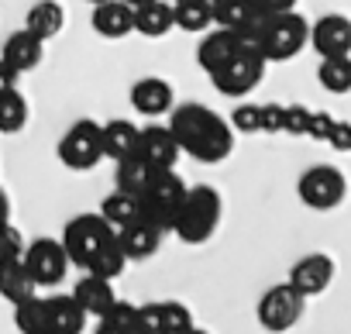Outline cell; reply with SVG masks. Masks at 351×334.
<instances>
[{
  "instance_id": "41",
  "label": "cell",
  "mask_w": 351,
  "mask_h": 334,
  "mask_svg": "<svg viewBox=\"0 0 351 334\" xmlns=\"http://www.w3.org/2000/svg\"><path fill=\"white\" fill-rule=\"evenodd\" d=\"M128 8H141V4H152V0H124Z\"/></svg>"
},
{
  "instance_id": "16",
  "label": "cell",
  "mask_w": 351,
  "mask_h": 334,
  "mask_svg": "<svg viewBox=\"0 0 351 334\" xmlns=\"http://www.w3.org/2000/svg\"><path fill=\"white\" fill-rule=\"evenodd\" d=\"M162 235H165V231H158L155 224H148V221L138 217V221L117 228V245H121V252L128 255V262H145V259H152V255L158 252Z\"/></svg>"
},
{
  "instance_id": "30",
  "label": "cell",
  "mask_w": 351,
  "mask_h": 334,
  "mask_svg": "<svg viewBox=\"0 0 351 334\" xmlns=\"http://www.w3.org/2000/svg\"><path fill=\"white\" fill-rule=\"evenodd\" d=\"M14 327L21 334H49V303L45 296H28L14 303Z\"/></svg>"
},
{
  "instance_id": "38",
  "label": "cell",
  "mask_w": 351,
  "mask_h": 334,
  "mask_svg": "<svg viewBox=\"0 0 351 334\" xmlns=\"http://www.w3.org/2000/svg\"><path fill=\"white\" fill-rule=\"evenodd\" d=\"M327 141H330L337 152H351V124H344V121H334V124H330V134H327Z\"/></svg>"
},
{
  "instance_id": "14",
  "label": "cell",
  "mask_w": 351,
  "mask_h": 334,
  "mask_svg": "<svg viewBox=\"0 0 351 334\" xmlns=\"http://www.w3.org/2000/svg\"><path fill=\"white\" fill-rule=\"evenodd\" d=\"M141 324L145 331H162V334H186L193 327V313L180 300H158L141 307Z\"/></svg>"
},
{
  "instance_id": "22",
  "label": "cell",
  "mask_w": 351,
  "mask_h": 334,
  "mask_svg": "<svg viewBox=\"0 0 351 334\" xmlns=\"http://www.w3.org/2000/svg\"><path fill=\"white\" fill-rule=\"evenodd\" d=\"M176 28V11L169 0H152V4L134 8V32L145 38H165Z\"/></svg>"
},
{
  "instance_id": "26",
  "label": "cell",
  "mask_w": 351,
  "mask_h": 334,
  "mask_svg": "<svg viewBox=\"0 0 351 334\" xmlns=\"http://www.w3.org/2000/svg\"><path fill=\"white\" fill-rule=\"evenodd\" d=\"M158 169H152V165L134 152V155H128V158H121L117 162V169H114V187L117 190H124V193H134V197H141V190L152 183V176H155Z\"/></svg>"
},
{
  "instance_id": "46",
  "label": "cell",
  "mask_w": 351,
  "mask_h": 334,
  "mask_svg": "<svg viewBox=\"0 0 351 334\" xmlns=\"http://www.w3.org/2000/svg\"><path fill=\"white\" fill-rule=\"evenodd\" d=\"M210 4H221V0H210Z\"/></svg>"
},
{
  "instance_id": "4",
  "label": "cell",
  "mask_w": 351,
  "mask_h": 334,
  "mask_svg": "<svg viewBox=\"0 0 351 334\" xmlns=\"http://www.w3.org/2000/svg\"><path fill=\"white\" fill-rule=\"evenodd\" d=\"M114 238H117V231L104 221L100 211H97V214H76V217L66 224V231H62L66 255H69V262L80 265V269H86Z\"/></svg>"
},
{
  "instance_id": "33",
  "label": "cell",
  "mask_w": 351,
  "mask_h": 334,
  "mask_svg": "<svg viewBox=\"0 0 351 334\" xmlns=\"http://www.w3.org/2000/svg\"><path fill=\"white\" fill-rule=\"evenodd\" d=\"M28 124V100L21 90L0 93V134H18Z\"/></svg>"
},
{
  "instance_id": "42",
  "label": "cell",
  "mask_w": 351,
  "mask_h": 334,
  "mask_svg": "<svg viewBox=\"0 0 351 334\" xmlns=\"http://www.w3.org/2000/svg\"><path fill=\"white\" fill-rule=\"evenodd\" d=\"M186 334H207V331H204V327H197V324H193V327H190V331H186Z\"/></svg>"
},
{
  "instance_id": "20",
  "label": "cell",
  "mask_w": 351,
  "mask_h": 334,
  "mask_svg": "<svg viewBox=\"0 0 351 334\" xmlns=\"http://www.w3.org/2000/svg\"><path fill=\"white\" fill-rule=\"evenodd\" d=\"M73 296H76V303L86 310V317H97V320H100L104 313H110L114 303H117L114 279H100V276H90V272L76 283Z\"/></svg>"
},
{
  "instance_id": "25",
  "label": "cell",
  "mask_w": 351,
  "mask_h": 334,
  "mask_svg": "<svg viewBox=\"0 0 351 334\" xmlns=\"http://www.w3.org/2000/svg\"><path fill=\"white\" fill-rule=\"evenodd\" d=\"M35 293H38V283L32 279L25 259H21V262L0 265V296H4L11 307L21 303V300H28V296H35Z\"/></svg>"
},
{
  "instance_id": "29",
  "label": "cell",
  "mask_w": 351,
  "mask_h": 334,
  "mask_svg": "<svg viewBox=\"0 0 351 334\" xmlns=\"http://www.w3.org/2000/svg\"><path fill=\"white\" fill-rule=\"evenodd\" d=\"M255 21H262V14L255 11L252 0H221V4H214V25L224 32H241Z\"/></svg>"
},
{
  "instance_id": "32",
  "label": "cell",
  "mask_w": 351,
  "mask_h": 334,
  "mask_svg": "<svg viewBox=\"0 0 351 334\" xmlns=\"http://www.w3.org/2000/svg\"><path fill=\"white\" fill-rule=\"evenodd\" d=\"M317 80L327 93H351V56H334V59H320Z\"/></svg>"
},
{
  "instance_id": "3",
  "label": "cell",
  "mask_w": 351,
  "mask_h": 334,
  "mask_svg": "<svg viewBox=\"0 0 351 334\" xmlns=\"http://www.w3.org/2000/svg\"><path fill=\"white\" fill-rule=\"evenodd\" d=\"M186 183L176 176L172 169H162L152 176V183L141 190V221L155 224L158 231H172V221L180 214L183 200H186Z\"/></svg>"
},
{
  "instance_id": "44",
  "label": "cell",
  "mask_w": 351,
  "mask_h": 334,
  "mask_svg": "<svg viewBox=\"0 0 351 334\" xmlns=\"http://www.w3.org/2000/svg\"><path fill=\"white\" fill-rule=\"evenodd\" d=\"M141 334H162V331H141Z\"/></svg>"
},
{
  "instance_id": "10",
  "label": "cell",
  "mask_w": 351,
  "mask_h": 334,
  "mask_svg": "<svg viewBox=\"0 0 351 334\" xmlns=\"http://www.w3.org/2000/svg\"><path fill=\"white\" fill-rule=\"evenodd\" d=\"M262 76H265V59L258 56V52H238L231 62H224L210 80H214V86L224 93V97H248L258 83H262Z\"/></svg>"
},
{
  "instance_id": "1",
  "label": "cell",
  "mask_w": 351,
  "mask_h": 334,
  "mask_svg": "<svg viewBox=\"0 0 351 334\" xmlns=\"http://www.w3.org/2000/svg\"><path fill=\"white\" fill-rule=\"evenodd\" d=\"M169 128L180 141V148L197 162H224L234 148V128L221 114H214L207 104H180L172 107Z\"/></svg>"
},
{
  "instance_id": "23",
  "label": "cell",
  "mask_w": 351,
  "mask_h": 334,
  "mask_svg": "<svg viewBox=\"0 0 351 334\" xmlns=\"http://www.w3.org/2000/svg\"><path fill=\"white\" fill-rule=\"evenodd\" d=\"M25 28L32 35H38L42 42H52L62 28H66V11L59 0H38V4L28 8V18H25Z\"/></svg>"
},
{
  "instance_id": "43",
  "label": "cell",
  "mask_w": 351,
  "mask_h": 334,
  "mask_svg": "<svg viewBox=\"0 0 351 334\" xmlns=\"http://www.w3.org/2000/svg\"><path fill=\"white\" fill-rule=\"evenodd\" d=\"M86 4H93V8H97V4H107V0H86Z\"/></svg>"
},
{
  "instance_id": "36",
  "label": "cell",
  "mask_w": 351,
  "mask_h": 334,
  "mask_svg": "<svg viewBox=\"0 0 351 334\" xmlns=\"http://www.w3.org/2000/svg\"><path fill=\"white\" fill-rule=\"evenodd\" d=\"M231 128L241 134H258L262 131V107L258 104H238L231 110Z\"/></svg>"
},
{
  "instance_id": "37",
  "label": "cell",
  "mask_w": 351,
  "mask_h": 334,
  "mask_svg": "<svg viewBox=\"0 0 351 334\" xmlns=\"http://www.w3.org/2000/svg\"><path fill=\"white\" fill-rule=\"evenodd\" d=\"M255 11L262 18H276V14H286V11H296V0H252Z\"/></svg>"
},
{
  "instance_id": "45",
  "label": "cell",
  "mask_w": 351,
  "mask_h": 334,
  "mask_svg": "<svg viewBox=\"0 0 351 334\" xmlns=\"http://www.w3.org/2000/svg\"><path fill=\"white\" fill-rule=\"evenodd\" d=\"M169 4H180V0H169Z\"/></svg>"
},
{
  "instance_id": "2",
  "label": "cell",
  "mask_w": 351,
  "mask_h": 334,
  "mask_svg": "<svg viewBox=\"0 0 351 334\" xmlns=\"http://www.w3.org/2000/svg\"><path fill=\"white\" fill-rule=\"evenodd\" d=\"M221 214H224V204H221V193L214 187H207V183L190 187L180 214L172 221V235L183 245H204L221 228Z\"/></svg>"
},
{
  "instance_id": "18",
  "label": "cell",
  "mask_w": 351,
  "mask_h": 334,
  "mask_svg": "<svg viewBox=\"0 0 351 334\" xmlns=\"http://www.w3.org/2000/svg\"><path fill=\"white\" fill-rule=\"evenodd\" d=\"M90 25L100 38H124L134 32V8H128L124 0H107V4H97L93 14H90Z\"/></svg>"
},
{
  "instance_id": "7",
  "label": "cell",
  "mask_w": 351,
  "mask_h": 334,
  "mask_svg": "<svg viewBox=\"0 0 351 334\" xmlns=\"http://www.w3.org/2000/svg\"><path fill=\"white\" fill-rule=\"evenodd\" d=\"M303 310H306V296L293 283H279V286H272V289L262 293V300L255 307V317H258L262 331L282 334V331H289V327L300 324Z\"/></svg>"
},
{
  "instance_id": "35",
  "label": "cell",
  "mask_w": 351,
  "mask_h": 334,
  "mask_svg": "<svg viewBox=\"0 0 351 334\" xmlns=\"http://www.w3.org/2000/svg\"><path fill=\"white\" fill-rule=\"evenodd\" d=\"M25 238L21 231L8 221V224H0V265H8V262H21L25 259Z\"/></svg>"
},
{
  "instance_id": "5",
  "label": "cell",
  "mask_w": 351,
  "mask_h": 334,
  "mask_svg": "<svg viewBox=\"0 0 351 334\" xmlns=\"http://www.w3.org/2000/svg\"><path fill=\"white\" fill-rule=\"evenodd\" d=\"M310 45V21L296 11L265 18L262 28V59L265 62H286L293 56H300Z\"/></svg>"
},
{
  "instance_id": "19",
  "label": "cell",
  "mask_w": 351,
  "mask_h": 334,
  "mask_svg": "<svg viewBox=\"0 0 351 334\" xmlns=\"http://www.w3.org/2000/svg\"><path fill=\"white\" fill-rule=\"evenodd\" d=\"M238 52H245L241 42H238V35L217 28V32L204 35V42H200V49H197V62H200V69H204L207 76H214V73H217L224 62H231Z\"/></svg>"
},
{
  "instance_id": "11",
  "label": "cell",
  "mask_w": 351,
  "mask_h": 334,
  "mask_svg": "<svg viewBox=\"0 0 351 334\" xmlns=\"http://www.w3.org/2000/svg\"><path fill=\"white\" fill-rule=\"evenodd\" d=\"M138 155L152 165V169L162 173V169H172V165L180 162L183 148H180V141H176L169 124H145L138 131Z\"/></svg>"
},
{
  "instance_id": "13",
  "label": "cell",
  "mask_w": 351,
  "mask_h": 334,
  "mask_svg": "<svg viewBox=\"0 0 351 334\" xmlns=\"http://www.w3.org/2000/svg\"><path fill=\"white\" fill-rule=\"evenodd\" d=\"M330 279H334V259L324 255V252H313V255H303V259L289 269V279H286V283H293V286L310 300V296H320V293L330 286Z\"/></svg>"
},
{
  "instance_id": "12",
  "label": "cell",
  "mask_w": 351,
  "mask_h": 334,
  "mask_svg": "<svg viewBox=\"0 0 351 334\" xmlns=\"http://www.w3.org/2000/svg\"><path fill=\"white\" fill-rule=\"evenodd\" d=\"M310 45L320 59L351 56V18L344 14H324L310 25Z\"/></svg>"
},
{
  "instance_id": "21",
  "label": "cell",
  "mask_w": 351,
  "mask_h": 334,
  "mask_svg": "<svg viewBox=\"0 0 351 334\" xmlns=\"http://www.w3.org/2000/svg\"><path fill=\"white\" fill-rule=\"evenodd\" d=\"M49 303V334H83L86 327V310L76 303L73 293H59V296H45Z\"/></svg>"
},
{
  "instance_id": "15",
  "label": "cell",
  "mask_w": 351,
  "mask_h": 334,
  "mask_svg": "<svg viewBox=\"0 0 351 334\" xmlns=\"http://www.w3.org/2000/svg\"><path fill=\"white\" fill-rule=\"evenodd\" d=\"M131 107L145 117H158V114H169L176 107V97H172V86L169 80L162 76H141L134 86H131Z\"/></svg>"
},
{
  "instance_id": "8",
  "label": "cell",
  "mask_w": 351,
  "mask_h": 334,
  "mask_svg": "<svg viewBox=\"0 0 351 334\" xmlns=\"http://www.w3.org/2000/svg\"><path fill=\"white\" fill-rule=\"evenodd\" d=\"M296 197L310 211H334L348 197V180L337 165H310L296 183Z\"/></svg>"
},
{
  "instance_id": "34",
  "label": "cell",
  "mask_w": 351,
  "mask_h": 334,
  "mask_svg": "<svg viewBox=\"0 0 351 334\" xmlns=\"http://www.w3.org/2000/svg\"><path fill=\"white\" fill-rule=\"evenodd\" d=\"M124 265H128V255L121 252V245H117V238L86 265V272L90 276H100V279H117L121 272H124Z\"/></svg>"
},
{
  "instance_id": "6",
  "label": "cell",
  "mask_w": 351,
  "mask_h": 334,
  "mask_svg": "<svg viewBox=\"0 0 351 334\" xmlns=\"http://www.w3.org/2000/svg\"><path fill=\"white\" fill-rule=\"evenodd\" d=\"M59 162L73 173H86L104 158V124L83 117L76 124L66 128V134L59 138Z\"/></svg>"
},
{
  "instance_id": "9",
  "label": "cell",
  "mask_w": 351,
  "mask_h": 334,
  "mask_svg": "<svg viewBox=\"0 0 351 334\" xmlns=\"http://www.w3.org/2000/svg\"><path fill=\"white\" fill-rule=\"evenodd\" d=\"M25 265L32 272V279L38 286H59L69 272V255H66V245L62 238H35L28 248H25Z\"/></svg>"
},
{
  "instance_id": "40",
  "label": "cell",
  "mask_w": 351,
  "mask_h": 334,
  "mask_svg": "<svg viewBox=\"0 0 351 334\" xmlns=\"http://www.w3.org/2000/svg\"><path fill=\"white\" fill-rule=\"evenodd\" d=\"M11 221V200H8V193L0 190V224H8Z\"/></svg>"
},
{
  "instance_id": "27",
  "label": "cell",
  "mask_w": 351,
  "mask_h": 334,
  "mask_svg": "<svg viewBox=\"0 0 351 334\" xmlns=\"http://www.w3.org/2000/svg\"><path fill=\"white\" fill-rule=\"evenodd\" d=\"M141 331H145V324H141V307L117 300L114 310L97 320V331H93V334H141Z\"/></svg>"
},
{
  "instance_id": "31",
  "label": "cell",
  "mask_w": 351,
  "mask_h": 334,
  "mask_svg": "<svg viewBox=\"0 0 351 334\" xmlns=\"http://www.w3.org/2000/svg\"><path fill=\"white\" fill-rule=\"evenodd\" d=\"M172 11H176V28L180 32H207L214 25L210 0H180V4H172Z\"/></svg>"
},
{
  "instance_id": "28",
  "label": "cell",
  "mask_w": 351,
  "mask_h": 334,
  "mask_svg": "<svg viewBox=\"0 0 351 334\" xmlns=\"http://www.w3.org/2000/svg\"><path fill=\"white\" fill-rule=\"evenodd\" d=\"M100 214H104V221L117 231V228H124V224H131V221H138V217H141V200H138L134 193H124V190H117V187H114V193H107V197H104Z\"/></svg>"
},
{
  "instance_id": "17",
  "label": "cell",
  "mask_w": 351,
  "mask_h": 334,
  "mask_svg": "<svg viewBox=\"0 0 351 334\" xmlns=\"http://www.w3.org/2000/svg\"><path fill=\"white\" fill-rule=\"evenodd\" d=\"M42 56H45V42H42L38 35H32L28 28L14 32V35L4 42V49H0V62H8L18 76H21V73H32V69L42 62Z\"/></svg>"
},
{
  "instance_id": "39",
  "label": "cell",
  "mask_w": 351,
  "mask_h": 334,
  "mask_svg": "<svg viewBox=\"0 0 351 334\" xmlns=\"http://www.w3.org/2000/svg\"><path fill=\"white\" fill-rule=\"evenodd\" d=\"M8 90H18V73L8 62H0V93H8Z\"/></svg>"
},
{
  "instance_id": "24",
  "label": "cell",
  "mask_w": 351,
  "mask_h": 334,
  "mask_svg": "<svg viewBox=\"0 0 351 334\" xmlns=\"http://www.w3.org/2000/svg\"><path fill=\"white\" fill-rule=\"evenodd\" d=\"M138 131H141V128L131 124V121H124V117L107 121V124H104V155L114 158V162L134 155V152H138Z\"/></svg>"
}]
</instances>
